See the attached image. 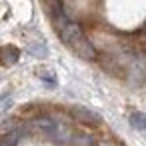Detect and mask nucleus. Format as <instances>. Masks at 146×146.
Listing matches in <instances>:
<instances>
[{
    "label": "nucleus",
    "mask_w": 146,
    "mask_h": 146,
    "mask_svg": "<svg viewBox=\"0 0 146 146\" xmlns=\"http://www.w3.org/2000/svg\"><path fill=\"white\" fill-rule=\"evenodd\" d=\"M20 58V50L16 46H2L0 48V64L2 66H12Z\"/></svg>",
    "instance_id": "7ed1b4c3"
},
{
    "label": "nucleus",
    "mask_w": 146,
    "mask_h": 146,
    "mask_svg": "<svg viewBox=\"0 0 146 146\" xmlns=\"http://www.w3.org/2000/svg\"><path fill=\"white\" fill-rule=\"evenodd\" d=\"M130 126L136 130H146V116L142 112H132L130 114Z\"/></svg>",
    "instance_id": "39448f33"
},
{
    "label": "nucleus",
    "mask_w": 146,
    "mask_h": 146,
    "mask_svg": "<svg viewBox=\"0 0 146 146\" xmlns=\"http://www.w3.org/2000/svg\"><path fill=\"white\" fill-rule=\"evenodd\" d=\"M20 140V132L18 130H10L8 134H4L2 142H0V146H16V142Z\"/></svg>",
    "instance_id": "423d86ee"
},
{
    "label": "nucleus",
    "mask_w": 146,
    "mask_h": 146,
    "mask_svg": "<svg viewBox=\"0 0 146 146\" xmlns=\"http://www.w3.org/2000/svg\"><path fill=\"white\" fill-rule=\"evenodd\" d=\"M38 76L44 80L46 86H56V76H54V74H48L46 70H38Z\"/></svg>",
    "instance_id": "0eeeda50"
},
{
    "label": "nucleus",
    "mask_w": 146,
    "mask_h": 146,
    "mask_svg": "<svg viewBox=\"0 0 146 146\" xmlns=\"http://www.w3.org/2000/svg\"><path fill=\"white\" fill-rule=\"evenodd\" d=\"M52 20H54V28L58 30L62 42H64L72 52H76V54H78L80 58H84V60H96V50H94V46H92L90 40L84 36V32L80 30V26L74 24V22L62 12V8H60L58 2H54V6H52Z\"/></svg>",
    "instance_id": "f257e3e1"
},
{
    "label": "nucleus",
    "mask_w": 146,
    "mask_h": 146,
    "mask_svg": "<svg viewBox=\"0 0 146 146\" xmlns=\"http://www.w3.org/2000/svg\"><path fill=\"white\" fill-rule=\"evenodd\" d=\"M28 52H30L32 56H36V58H46V56H48L46 44H44L42 40H38V42H30V44H28Z\"/></svg>",
    "instance_id": "20e7f679"
},
{
    "label": "nucleus",
    "mask_w": 146,
    "mask_h": 146,
    "mask_svg": "<svg viewBox=\"0 0 146 146\" xmlns=\"http://www.w3.org/2000/svg\"><path fill=\"white\" fill-rule=\"evenodd\" d=\"M72 114L76 116V120H80V122H84V124L96 126V124L102 122V118H100L96 112H92L90 108H84V106H74V108H72Z\"/></svg>",
    "instance_id": "f03ea898"
}]
</instances>
